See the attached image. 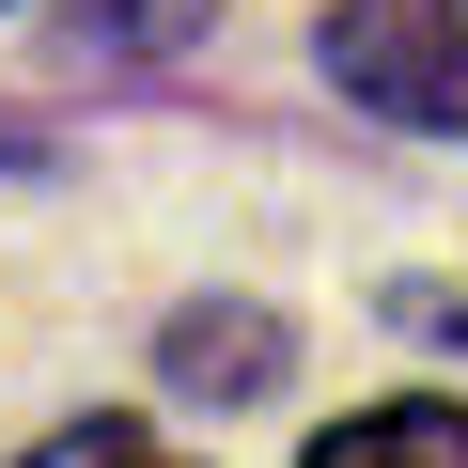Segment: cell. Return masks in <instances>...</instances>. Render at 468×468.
<instances>
[{
  "label": "cell",
  "instance_id": "cell-4",
  "mask_svg": "<svg viewBox=\"0 0 468 468\" xmlns=\"http://www.w3.org/2000/svg\"><path fill=\"white\" fill-rule=\"evenodd\" d=\"M187 32H203V0H94L79 63H141V48H187Z\"/></svg>",
  "mask_w": 468,
  "mask_h": 468
},
{
  "label": "cell",
  "instance_id": "cell-2",
  "mask_svg": "<svg viewBox=\"0 0 468 468\" xmlns=\"http://www.w3.org/2000/svg\"><path fill=\"white\" fill-rule=\"evenodd\" d=\"M282 359H297V328H282L266 297H187V313H172V344H156V375H172L187 406H266V390H282Z\"/></svg>",
  "mask_w": 468,
  "mask_h": 468
},
{
  "label": "cell",
  "instance_id": "cell-5",
  "mask_svg": "<svg viewBox=\"0 0 468 468\" xmlns=\"http://www.w3.org/2000/svg\"><path fill=\"white\" fill-rule=\"evenodd\" d=\"M32 468H187V452H172V437H141V421H63Z\"/></svg>",
  "mask_w": 468,
  "mask_h": 468
},
{
  "label": "cell",
  "instance_id": "cell-3",
  "mask_svg": "<svg viewBox=\"0 0 468 468\" xmlns=\"http://www.w3.org/2000/svg\"><path fill=\"white\" fill-rule=\"evenodd\" d=\"M313 468H468V406H437V390L359 406V421H328V437H313Z\"/></svg>",
  "mask_w": 468,
  "mask_h": 468
},
{
  "label": "cell",
  "instance_id": "cell-1",
  "mask_svg": "<svg viewBox=\"0 0 468 468\" xmlns=\"http://www.w3.org/2000/svg\"><path fill=\"white\" fill-rule=\"evenodd\" d=\"M313 48H328V79H344L375 125L468 141V0H344Z\"/></svg>",
  "mask_w": 468,
  "mask_h": 468
}]
</instances>
